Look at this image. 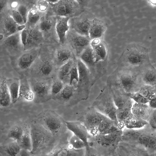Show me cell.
Returning <instances> with one entry per match:
<instances>
[{
	"instance_id": "obj_1",
	"label": "cell",
	"mask_w": 156,
	"mask_h": 156,
	"mask_svg": "<svg viewBox=\"0 0 156 156\" xmlns=\"http://www.w3.org/2000/svg\"><path fill=\"white\" fill-rule=\"evenodd\" d=\"M121 141L145 149L149 156H156V130L149 124L140 129L123 130Z\"/></svg>"
},
{
	"instance_id": "obj_2",
	"label": "cell",
	"mask_w": 156,
	"mask_h": 156,
	"mask_svg": "<svg viewBox=\"0 0 156 156\" xmlns=\"http://www.w3.org/2000/svg\"><path fill=\"white\" fill-rule=\"evenodd\" d=\"M122 59L127 68L140 71L150 63L147 48L137 44H132L127 47Z\"/></svg>"
},
{
	"instance_id": "obj_3",
	"label": "cell",
	"mask_w": 156,
	"mask_h": 156,
	"mask_svg": "<svg viewBox=\"0 0 156 156\" xmlns=\"http://www.w3.org/2000/svg\"><path fill=\"white\" fill-rule=\"evenodd\" d=\"M118 81L121 89L127 93L138 92L144 84L141 80L140 71L127 68L119 73Z\"/></svg>"
},
{
	"instance_id": "obj_4",
	"label": "cell",
	"mask_w": 156,
	"mask_h": 156,
	"mask_svg": "<svg viewBox=\"0 0 156 156\" xmlns=\"http://www.w3.org/2000/svg\"><path fill=\"white\" fill-rule=\"evenodd\" d=\"M50 3L54 13L59 16L70 18L80 15L85 10L75 0H58L54 3Z\"/></svg>"
},
{
	"instance_id": "obj_5",
	"label": "cell",
	"mask_w": 156,
	"mask_h": 156,
	"mask_svg": "<svg viewBox=\"0 0 156 156\" xmlns=\"http://www.w3.org/2000/svg\"><path fill=\"white\" fill-rule=\"evenodd\" d=\"M105 116L91 106L82 112L78 121L85 126L90 135L94 136L98 134L99 125Z\"/></svg>"
},
{
	"instance_id": "obj_6",
	"label": "cell",
	"mask_w": 156,
	"mask_h": 156,
	"mask_svg": "<svg viewBox=\"0 0 156 156\" xmlns=\"http://www.w3.org/2000/svg\"><path fill=\"white\" fill-rule=\"evenodd\" d=\"M92 106L104 115L118 122L116 115L117 108L112 95L101 94L96 99Z\"/></svg>"
},
{
	"instance_id": "obj_7",
	"label": "cell",
	"mask_w": 156,
	"mask_h": 156,
	"mask_svg": "<svg viewBox=\"0 0 156 156\" xmlns=\"http://www.w3.org/2000/svg\"><path fill=\"white\" fill-rule=\"evenodd\" d=\"M95 17L92 13L85 10L79 16L70 19L72 29L77 33L89 38L90 27Z\"/></svg>"
},
{
	"instance_id": "obj_8",
	"label": "cell",
	"mask_w": 156,
	"mask_h": 156,
	"mask_svg": "<svg viewBox=\"0 0 156 156\" xmlns=\"http://www.w3.org/2000/svg\"><path fill=\"white\" fill-rule=\"evenodd\" d=\"M41 119L43 126L51 135L58 134L62 129V121L58 115L54 112H47Z\"/></svg>"
},
{
	"instance_id": "obj_9",
	"label": "cell",
	"mask_w": 156,
	"mask_h": 156,
	"mask_svg": "<svg viewBox=\"0 0 156 156\" xmlns=\"http://www.w3.org/2000/svg\"><path fill=\"white\" fill-rule=\"evenodd\" d=\"M30 86L34 94L33 101L35 102L42 103L51 98V86L45 81L36 80Z\"/></svg>"
},
{
	"instance_id": "obj_10",
	"label": "cell",
	"mask_w": 156,
	"mask_h": 156,
	"mask_svg": "<svg viewBox=\"0 0 156 156\" xmlns=\"http://www.w3.org/2000/svg\"><path fill=\"white\" fill-rule=\"evenodd\" d=\"M66 128L81 139L85 144L86 146V154H88L90 147L88 142V139L91 137L85 126L79 121H65Z\"/></svg>"
},
{
	"instance_id": "obj_11",
	"label": "cell",
	"mask_w": 156,
	"mask_h": 156,
	"mask_svg": "<svg viewBox=\"0 0 156 156\" xmlns=\"http://www.w3.org/2000/svg\"><path fill=\"white\" fill-rule=\"evenodd\" d=\"M37 126H33L31 127L30 134L31 136L32 143V150L31 153L34 154L37 152L39 149L45 145L49 140L50 133L48 132L44 127L43 129H39Z\"/></svg>"
},
{
	"instance_id": "obj_12",
	"label": "cell",
	"mask_w": 156,
	"mask_h": 156,
	"mask_svg": "<svg viewBox=\"0 0 156 156\" xmlns=\"http://www.w3.org/2000/svg\"><path fill=\"white\" fill-rule=\"evenodd\" d=\"M68 36L71 47L75 50L77 55L90 45V38L80 35L73 29L69 31Z\"/></svg>"
},
{
	"instance_id": "obj_13",
	"label": "cell",
	"mask_w": 156,
	"mask_h": 156,
	"mask_svg": "<svg viewBox=\"0 0 156 156\" xmlns=\"http://www.w3.org/2000/svg\"><path fill=\"white\" fill-rule=\"evenodd\" d=\"M116 149L119 155L137 156H149L144 149L135 144L121 141Z\"/></svg>"
},
{
	"instance_id": "obj_14",
	"label": "cell",
	"mask_w": 156,
	"mask_h": 156,
	"mask_svg": "<svg viewBox=\"0 0 156 156\" xmlns=\"http://www.w3.org/2000/svg\"><path fill=\"white\" fill-rule=\"evenodd\" d=\"M122 133H98L95 136L97 143L102 147L108 149H116L121 141Z\"/></svg>"
},
{
	"instance_id": "obj_15",
	"label": "cell",
	"mask_w": 156,
	"mask_h": 156,
	"mask_svg": "<svg viewBox=\"0 0 156 156\" xmlns=\"http://www.w3.org/2000/svg\"><path fill=\"white\" fill-rule=\"evenodd\" d=\"M40 51L39 48H35L27 50L23 53L17 61V65L19 68L25 70L30 67L37 59Z\"/></svg>"
},
{
	"instance_id": "obj_16",
	"label": "cell",
	"mask_w": 156,
	"mask_h": 156,
	"mask_svg": "<svg viewBox=\"0 0 156 156\" xmlns=\"http://www.w3.org/2000/svg\"><path fill=\"white\" fill-rule=\"evenodd\" d=\"M107 27V24L103 20L95 17L92 21L89 30L90 40L101 38L105 32Z\"/></svg>"
},
{
	"instance_id": "obj_17",
	"label": "cell",
	"mask_w": 156,
	"mask_h": 156,
	"mask_svg": "<svg viewBox=\"0 0 156 156\" xmlns=\"http://www.w3.org/2000/svg\"><path fill=\"white\" fill-rule=\"evenodd\" d=\"M70 19L68 17L57 16L55 27L61 44H64L66 41V34L69 29V22Z\"/></svg>"
},
{
	"instance_id": "obj_18",
	"label": "cell",
	"mask_w": 156,
	"mask_h": 156,
	"mask_svg": "<svg viewBox=\"0 0 156 156\" xmlns=\"http://www.w3.org/2000/svg\"><path fill=\"white\" fill-rule=\"evenodd\" d=\"M90 45L92 48L95 63L104 61L106 58L107 51L106 47L99 39L92 40Z\"/></svg>"
},
{
	"instance_id": "obj_19",
	"label": "cell",
	"mask_w": 156,
	"mask_h": 156,
	"mask_svg": "<svg viewBox=\"0 0 156 156\" xmlns=\"http://www.w3.org/2000/svg\"><path fill=\"white\" fill-rule=\"evenodd\" d=\"M2 28L6 37L16 32H21L26 28V26L25 25H18L11 16H8L4 19Z\"/></svg>"
},
{
	"instance_id": "obj_20",
	"label": "cell",
	"mask_w": 156,
	"mask_h": 156,
	"mask_svg": "<svg viewBox=\"0 0 156 156\" xmlns=\"http://www.w3.org/2000/svg\"><path fill=\"white\" fill-rule=\"evenodd\" d=\"M140 76L144 84L156 85V69L151 63L141 70Z\"/></svg>"
},
{
	"instance_id": "obj_21",
	"label": "cell",
	"mask_w": 156,
	"mask_h": 156,
	"mask_svg": "<svg viewBox=\"0 0 156 156\" xmlns=\"http://www.w3.org/2000/svg\"><path fill=\"white\" fill-rule=\"evenodd\" d=\"M75 90L72 85L69 84L64 85L61 92L53 99L62 104L66 103L72 100L74 95Z\"/></svg>"
},
{
	"instance_id": "obj_22",
	"label": "cell",
	"mask_w": 156,
	"mask_h": 156,
	"mask_svg": "<svg viewBox=\"0 0 156 156\" xmlns=\"http://www.w3.org/2000/svg\"><path fill=\"white\" fill-rule=\"evenodd\" d=\"M152 109L147 104L136 102L132 105V111L134 115L147 122Z\"/></svg>"
},
{
	"instance_id": "obj_23",
	"label": "cell",
	"mask_w": 156,
	"mask_h": 156,
	"mask_svg": "<svg viewBox=\"0 0 156 156\" xmlns=\"http://www.w3.org/2000/svg\"><path fill=\"white\" fill-rule=\"evenodd\" d=\"M43 33L38 29H28V38L26 49H31V47L40 44L43 42Z\"/></svg>"
},
{
	"instance_id": "obj_24",
	"label": "cell",
	"mask_w": 156,
	"mask_h": 156,
	"mask_svg": "<svg viewBox=\"0 0 156 156\" xmlns=\"http://www.w3.org/2000/svg\"><path fill=\"white\" fill-rule=\"evenodd\" d=\"M54 69L52 62L48 59L44 58L40 61L36 70L40 75L43 77H48L52 74Z\"/></svg>"
},
{
	"instance_id": "obj_25",
	"label": "cell",
	"mask_w": 156,
	"mask_h": 156,
	"mask_svg": "<svg viewBox=\"0 0 156 156\" xmlns=\"http://www.w3.org/2000/svg\"><path fill=\"white\" fill-rule=\"evenodd\" d=\"M12 103L11 98L6 80H3L0 83V105L1 107L9 106Z\"/></svg>"
},
{
	"instance_id": "obj_26",
	"label": "cell",
	"mask_w": 156,
	"mask_h": 156,
	"mask_svg": "<svg viewBox=\"0 0 156 156\" xmlns=\"http://www.w3.org/2000/svg\"><path fill=\"white\" fill-rule=\"evenodd\" d=\"M86 149H74L69 144L67 147L61 148L52 152L51 154L54 156H83L86 154Z\"/></svg>"
},
{
	"instance_id": "obj_27",
	"label": "cell",
	"mask_w": 156,
	"mask_h": 156,
	"mask_svg": "<svg viewBox=\"0 0 156 156\" xmlns=\"http://www.w3.org/2000/svg\"><path fill=\"white\" fill-rule=\"evenodd\" d=\"M148 124V122L132 114L124 122L126 128L136 129L141 128Z\"/></svg>"
},
{
	"instance_id": "obj_28",
	"label": "cell",
	"mask_w": 156,
	"mask_h": 156,
	"mask_svg": "<svg viewBox=\"0 0 156 156\" xmlns=\"http://www.w3.org/2000/svg\"><path fill=\"white\" fill-rule=\"evenodd\" d=\"M11 98L12 103H15L19 97L20 80L17 78L6 80Z\"/></svg>"
},
{
	"instance_id": "obj_29",
	"label": "cell",
	"mask_w": 156,
	"mask_h": 156,
	"mask_svg": "<svg viewBox=\"0 0 156 156\" xmlns=\"http://www.w3.org/2000/svg\"><path fill=\"white\" fill-rule=\"evenodd\" d=\"M72 53L68 48L60 47L55 53V58L57 63L61 66L72 59Z\"/></svg>"
},
{
	"instance_id": "obj_30",
	"label": "cell",
	"mask_w": 156,
	"mask_h": 156,
	"mask_svg": "<svg viewBox=\"0 0 156 156\" xmlns=\"http://www.w3.org/2000/svg\"><path fill=\"white\" fill-rule=\"evenodd\" d=\"M132 101L124 107L117 108L116 112L117 120L119 123L124 124V122L133 114Z\"/></svg>"
},
{
	"instance_id": "obj_31",
	"label": "cell",
	"mask_w": 156,
	"mask_h": 156,
	"mask_svg": "<svg viewBox=\"0 0 156 156\" xmlns=\"http://www.w3.org/2000/svg\"><path fill=\"white\" fill-rule=\"evenodd\" d=\"M19 98L28 101H31L34 100V94L30 86L25 81H20Z\"/></svg>"
},
{
	"instance_id": "obj_32",
	"label": "cell",
	"mask_w": 156,
	"mask_h": 156,
	"mask_svg": "<svg viewBox=\"0 0 156 156\" xmlns=\"http://www.w3.org/2000/svg\"><path fill=\"white\" fill-rule=\"evenodd\" d=\"M4 43L7 47L13 49L18 48L21 45L22 46L20 32H16L6 37Z\"/></svg>"
},
{
	"instance_id": "obj_33",
	"label": "cell",
	"mask_w": 156,
	"mask_h": 156,
	"mask_svg": "<svg viewBox=\"0 0 156 156\" xmlns=\"http://www.w3.org/2000/svg\"><path fill=\"white\" fill-rule=\"evenodd\" d=\"M79 57L80 59L87 66H92L95 63L93 49L90 45L83 51Z\"/></svg>"
},
{
	"instance_id": "obj_34",
	"label": "cell",
	"mask_w": 156,
	"mask_h": 156,
	"mask_svg": "<svg viewBox=\"0 0 156 156\" xmlns=\"http://www.w3.org/2000/svg\"><path fill=\"white\" fill-rule=\"evenodd\" d=\"M41 13L35 8L29 11L27 23L29 27L32 28L39 22L41 17Z\"/></svg>"
},
{
	"instance_id": "obj_35",
	"label": "cell",
	"mask_w": 156,
	"mask_h": 156,
	"mask_svg": "<svg viewBox=\"0 0 156 156\" xmlns=\"http://www.w3.org/2000/svg\"><path fill=\"white\" fill-rule=\"evenodd\" d=\"M17 143L21 149H25L31 152L32 150V143L30 132L24 129L23 135Z\"/></svg>"
},
{
	"instance_id": "obj_36",
	"label": "cell",
	"mask_w": 156,
	"mask_h": 156,
	"mask_svg": "<svg viewBox=\"0 0 156 156\" xmlns=\"http://www.w3.org/2000/svg\"><path fill=\"white\" fill-rule=\"evenodd\" d=\"M72 59L62 65L59 68L58 72V76L59 80L63 81L69 76L71 69L73 65Z\"/></svg>"
},
{
	"instance_id": "obj_37",
	"label": "cell",
	"mask_w": 156,
	"mask_h": 156,
	"mask_svg": "<svg viewBox=\"0 0 156 156\" xmlns=\"http://www.w3.org/2000/svg\"><path fill=\"white\" fill-rule=\"evenodd\" d=\"M138 92L150 100L156 93V85L144 84Z\"/></svg>"
},
{
	"instance_id": "obj_38",
	"label": "cell",
	"mask_w": 156,
	"mask_h": 156,
	"mask_svg": "<svg viewBox=\"0 0 156 156\" xmlns=\"http://www.w3.org/2000/svg\"><path fill=\"white\" fill-rule=\"evenodd\" d=\"M24 132V129L20 126L15 125L12 127L8 133V137L16 142L20 140Z\"/></svg>"
},
{
	"instance_id": "obj_39",
	"label": "cell",
	"mask_w": 156,
	"mask_h": 156,
	"mask_svg": "<svg viewBox=\"0 0 156 156\" xmlns=\"http://www.w3.org/2000/svg\"><path fill=\"white\" fill-rule=\"evenodd\" d=\"M21 148L16 141L11 142L5 146V152L8 155L17 156L20 152Z\"/></svg>"
},
{
	"instance_id": "obj_40",
	"label": "cell",
	"mask_w": 156,
	"mask_h": 156,
	"mask_svg": "<svg viewBox=\"0 0 156 156\" xmlns=\"http://www.w3.org/2000/svg\"><path fill=\"white\" fill-rule=\"evenodd\" d=\"M68 144L71 147L75 149L80 150L86 148L85 143L74 134L69 139Z\"/></svg>"
},
{
	"instance_id": "obj_41",
	"label": "cell",
	"mask_w": 156,
	"mask_h": 156,
	"mask_svg": "<svg viewBox=\"0 0 156 156\" xmlns=\"http://www.w3.org/2000/svg\"><path fill=\"white\" fill-rule=\"evenodd\" d=\"M76 65L79 74V82L88 77L89 71L87 65L80 59L77 60Z\"/></svg>"
},
{
	"instance_id": "obj_42",
	"label": "cell",
	"mask_w": 156,
	"mask_h": 156,
	"mask_svg": "<svg viewBox=\"0 0 156 156\" xmlns=\"http://www.w3.org/2000/svg\"><path fill=\"white\" fill-rule=\"evenodd\" d=\"M53 23L51 19L45 18L41 20L39 23L38 29L43 33H47L51 30Z\"/></svg>"
},
{
	"instance_id": "obj_43",
	"label": "cell",
	"mask_w": 156,
	"mask_h": 156,
	"mask_svg": "<svg viewBox=\"0 0 156 156\" xmlns=\"http://www.w3.org/2000/svg\"><path fill=\"white\" fill-rule=\"evenodd\" d=\"M51 86V94L53 99L61 92L64 85L63 81L59 80L54 81Z\"/></svg>"
},
{
	"instance_id": "obj_44",
	"label": "cell",
	"mask_w": 156,
	"mask_h": 156,
	"mask_svg": "<svg viewBox=\"0 0 156 156\" xmlns=\"http://www.w3.org/2000/svg\"><path fill=\"white\" fill-rule=\"evenodd\" d=\"M125 94L137 103L147 104L149 101V100L144 97L138 92L132 93H127L125 92Z\"/></svg>"
},
{
	"instance_id": "obj_45",
	"label": "cell",
	"mask_w": 156,
	"mask_h": 156,
	"mask_svg": "<svg viewBox=\"0 0 156 156\" xmlns=\"http://www.w3.org/2000/svg\"><path fill=\"white\" fill-rule=\"evenodd\" d=\"M74 80L78 82L79 81V74L76 64H73L70 70L69 76V84L72 85L73 82Z\"/></svg>"
},
{
	"instance_id": "obj_46",
	"label": "cell",
	"mask_w": 156,
	"mask_h": 156,
	"mask_svg": "<svg viewBox=\"0 0 156 156\" xmlns=\"http://www.w3.org/2000/svg\"><path fill=\"white\" fill-rule=\"evenodd\" d=\"M50 7V3L46 0H38L36 5V8L41 12H44Z\"/></svg>"
},
{
	"instance_id": "obj_47",
	"label": "cell",
	"mask_w": 156,
	"mask_h": 156,
	"mask_svg": "<svg viewBox=\"0 0 156 156\" xmlns=\"http://www.w3.org/2000/svg\"><path fill=\"white\" fill-rule=\"evenodd\" d=\"M11 16L15 21L18 25H22L26 24L23 17L17 9L12 10Z\"/></svg>"
},
{
	"instance_id": "obj_48",
	"label": "cell",
	"mask_w": 156,
	"mask_h": 156,
	"mask_svg": "<svg viewBox=\"0 0 156 156\" xmlns=\"http://www.w3.org/2000/svg\"><path fill=\"white\" fill-rule=\"evenodd\" d=\"M16 9L23 17L25 23H26L29 11L27 7L25 5L21 4L18 5Z\"/></svg>"
},
{
	"instance_id": "obj_49",
	"label": "cell",
	"mask_w": 156,
	"mask_h": 156,
	"mask_svg": "<svg viewBox=\"0 0 156 156\" xmlns=\"http://www.w3.org/2000/svg\"><path fill=\"white\" fill-rule=\"evenodd\" d=\"M28 29L25 28L20 32V37L22 44L24 49H26L28 40Z\"/></svg>"
},
{
	"instance_id": "obj_50",
	"label": "cell",
	"mask_w": 156,
	"mask_h": 156,
	"mask_svg": "<svg viewBox=\"0 0 156 156\" xmlns=\"http://www.w3.org/2000/svg\"><path fill=\"white\" fill-rule=\"evenodd\" d=\"M147 122L152 127L156 130V108L152 109Z\"/></svg>"
},
{
	"instance_id": "obj_51",
	"label": "cell",
	"mask_w": 156,
	"mask_h": 156,
	"mask_svg": "<svg viewBox=\"0 0 156 156\" xmlns=\"http://www.w3.org/2000/svg\"><path fill=\"white\" fill-rule=\"evenodd\" d=\"M149 105L152 109L156 108V93L153 97L149 100Z\"/></svg>"
},
{
	"instance_id": "obj_52",
	"label": "cell",
	"mask_w": 156,
	"mask_h": 156,
	"mask_svg": "<svg viewBox=\"0 0 156 156\" xmlns=\"http://www.w3.org/2000/svg\"><path fill=\"white\" fill-rule=\"evenodd\" d=\"M30 153L31 152L27 150L21 149L17 156H30L31 155Z\"/></svg>"
},
{
	"instance_id": "obj_53",
	"label": "cell",
	"mask_w": 156,
	"mask_h": 156,
	"mask_svg": "<svg viewBox=\"0 0 156 156\" xmlns=\"http://www.w3.org/2000/svg\"><path fill=\"white\" fill-rule=\"evenodd\" d=\"M81 6L85 8L88 4L89 0H75Z\"/></svg>"
},
{
	"instance_id": "obj_54",
	"label": "cell",
	"mask_w": 156,
	"mask_h": 156,
	"mask_svg": "<svg viewBox=\"0 0 156 156\" xmlns=\"http://www.w3.org/2000/svg\"><path fill=\"white\" fill-rule=\"evenodd\" d=\"M6 0H0L1 12L3 10L5 4Z\"/></svg>"
},
{
	"instance_id": "obj_55",
	"label": "cell",
	"mask_w": 156,
	"mask_h": 156,
	"mask_svg": "<svg viewBox=\"0 0 156 156\" xmlns=\"http://www.w3.org/2000/svg\"><path fill=\"white\" fill-rule=\"evenodd\" d=\"M50 3H54L57 2L58 0H46Z\"/></svg>"
}]
</instances>
